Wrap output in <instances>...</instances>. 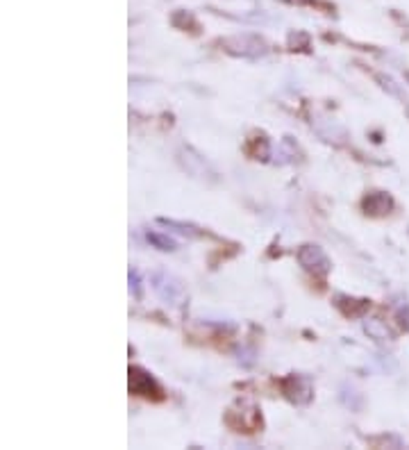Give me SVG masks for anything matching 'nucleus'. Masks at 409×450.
Returning a JSON list of instances; mask_svg holds the SVG:
<instances>
[{
	"label": "nucleus",
	"instance_id": "f257e3e1",
	"mask_svg": "<svg viewBox=\"0 0 409 450\" xmlns=\"http://www.w3.org/2000/svg\"><path fill=\"white\" fill-rule=\"evenodd\" d=\"M150 389H157L150 375L143 373L141 369H130V391L136 393V396H150Z\"/></svg>",
	"mask_w": 409,
	"mask_h": 450
},
{
	"label": "nucleus",
	"instance_id": "f03ea898",
	"mask_svg": "<svg viewBox=\"0 0 409 450\" xmlns=\"http://www.w3.org/2000/svg\"><path fill=\"white\" fill-rule=\"evenodd\" d=\"M307 251L312 253V260H307V257H300V262H303V266L307 271H314V273H327V260H325V255L321 253V248L318 246H307Z\"/></svg>",
	"mask_w": 409,
	"mask_h": 450
}]
</instances>
